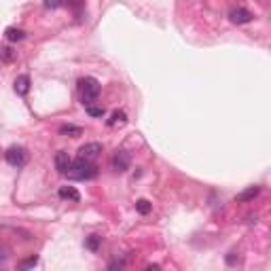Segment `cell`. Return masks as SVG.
<instances>
[{"mask_svg": "<svg viewBox=\"0 0 271 271\" xmlns=\"http://www.w3.org/2000/svg\"><path fill=\"white\" fill-rule=\"evenodd\" d=\"M66 176L70 180H93L98 176V167L93 165V161H87V159H77V161H70V167H68Z\"/></svg>", "mask_w": 271, "mask_h": 271, "instance_id": "cell-1", "label": "cell"}, {"mask_svg": "<svg viewBox=\"0 0 271 271\" xmlns=\"http://www.w3.org/2000/svg\"><path fill=\"white\" fill-rule=\"evenodd\" d=\"M100 81L93 79V77H83L79 81V93H81V102H83L85 106L93 104V102L98 100L100 96Z\"/></svg>", "mask_w": 271, "mask_h": 271, "instance_id": "cell-2", "label": "cell"}, {"mask_svg": "<svg viewBox=\"0 0 271 271\" xmlns=\"http://www.w3.org/2000/svg\"><path fill=\"white\" fill-rule=\"evenodd\" d=\"M4 159H6V163L13 167H24L28 163V151L22 146H11V148H6Z\"/></svg>", "mask_w": 271, "mask_h": 271, "instance_id": "cell-3", "label": "cell"}, {"mask_svg": "<svg viewBox=\"0 0 271 271\" xmlns=\"http://www.w3.org/2000/svg\"><path fill=\"white\" fill-rule=\"evenodd\" d=\"M102 155V144L100 142H87L79 148V157L81 159H87V161H96Z\"/></svg>", "mask_w": 271, "mask_h": 271, "instance_id": "cell-4", "label": "cell"}, {"mask_svg": "<svg viewBox=\"0 0 271 271\" xmlns=\"http://www.w3.org/2000/svg\"><path fill=\"white\" fill-rule=\"evenodd\" d=\"M112 169L114 172H127L130 169V163H132V159H130V155H127V151H117L112 155Z\"/></svg>", "mask_w": 271, "mask_h": 271, "instance_id": "cell-5", "label": "cell"}, {"mask_svg": "<svg viewBox=\"0 0 271 271\" xmlns=\"http://www.w3.org/2000/svg\"><path fill=\"white\" fill-rule=\"evenodd\" d=\"M229 19H231L233 24L242 26V24H250L254 19V15L250 13L248 9H244V6H237V9H231L229 11Z\"/></svg>", "mask_w": 271, "mask_h": 271, "instance_id": "cell-6", "label": "cell"}, {"mask_svg": "<svg viewBox=\"0 0 271 271\" xmlns=\"http://www.w3.org/2000/svg\"><path fill=\"white\" fill-rule=\"evenodd\" d=\"M13 87H15V93L17 96H28L30 91V77L28 74H19V77L15 79V83H13Z\"/></svg>", "mask_w": 271, "mask_h": 271, "instance_id": "cell-7", "label": "cell"}, {"mask_svg": "<svg viewBox=\"0 0 271 271\" xmlns=\"http://www.w3.org/2000/svg\"><path fill=\"white\" fill-rule=\"evenodd\" d=\"M70 155H68L66 151H59L57 155H55V169H57V174H62V176H66V172H68V167H70Z\"/></svg>", "mask_w": 271, "mask_h": 271, "instance_id": "cell-8", "label": "cell"}, {"mask_svg": "<svg viewBox=\"0 0 271 271\" xmlns=\"http://www.w3.org/2000/svg\"><path fill=\"white\" fill-rule=\"evenodd\" d=\"M259 193H261V187H259V185H252V187H248L246 191H242L240 195H237L235 201H240V203L254 201V197H259Z\"/></svg>", "mask_w": 271, "mask_h": 271, "instance_id": "cell-9", "label": "cell"}, {"mask_svg": "<svg viewBox=\"0 0 271 271\" xmlns=\"http://www.w3.org/2000/svg\"><path fill=\"white\" fill-rule=\"evenodd\" d=\"M57 195H59L62 199H66V201H72V203H79V201H81V193H79L74 187H62V189L57 191Z\"/></svg>", "mask_w": 271, "mask_h": 271, "instance_id": "cell-10", "label": "cell"}, {"mask_svg": "<svg viewBox=\"0 0 271 271\" xmlns=\"http://www.w3.org/2000/svg\"><path fill=\"white\" fill-rule=\"evenodd\" d=\"M4 36H6L9 43H17V40H24L26 38V32L22 28H6Z\"/></svg>", "mask_w": 271, "mask_h": 271, "instance_id": "cell-11", "label": "cell"}, {"mask_svg": "<svg viewBox=\"0 0 271 271\" xmlns=\"http://www.w3.org/2000/svg\"><path fill=\"white\" fill-rule=\"evenodd\" d=\"M127 123V114L123 110L112 112V117L108 119V127H117V125H125Z\"/></svg>", "mask_w": 271, "mask_h": 271, "instance_id": "cell-12", "label": "cell"}, {"mask_svg": "<svg viewBox=\"0 0 271 271\" xmlns=\"http://www.w3.org/2000/svg\"><path fill=\"white\" fill-rule=\"evenodd\" d=\"M100 244H102V237H100V235H89V237H85V248L91 250V252H98V250H100Z\"/></svg>", "mask_w": 271, "mask_h": 271, "instance_id": "cell-13", "label": "cell"}, {"mask_svg": "<svg viewBox=\"0 0 271 271\" xmlns=\"http://www.w3.org/2000/svg\"><path fill=\"white\" fill-rule=\"evenodd\" d=\"M59 134H62V136H72V138H77V136L83 134V127H79V125H62V127H59Z\"/></svg>", "mask_w": 271, "mask_h": 271, "instance_id": "cell-14", "label": "cell"}, {"mask_svg": "<svg viewBox=\"0 0 271 271\" xmlns=\"http://www.w3.org/2000/svg\"><path fill=\"white\" fill-rule=\"evenodd\" d=\"M85 110H87V114H89V117H98V119H102L106 114L104 106H93V104H89V106H85Z\"/></svg>", "mask_w": 271, "mask_h": 271, "instance_id": "cell-15", "label": "cell"}, {"mask_svg": "<svg viewBox=\"0 0 271 271\" xmlns=\"http://www.w3.org/2000/svg\"><path fill=\"white\" fill-rule=\"evenodd\" d=\"M136 210H138L140 214H148L153 210V206H151V201H148V199H138V201H136Z\"/></svg>", "mask_w": 271, "mask_h": 271, "instance_id": "cell-16", "label": "cell"}, {"mask_svg": "<svg viewBox=\"0 0 271 271\" xmlns=\"http://www.w3.org/2000/svg\"><path fill=\"white\" fill-rule=\"evenodd\" d=\"M34 265H38V259H36V256H30V259L22 261V267H24V269H30V267H34Z\"/></svg>", "mask_w": 271, "mask_h": 271, "instance_id": "cell-17", "label": "cell"}, {"mask_svg": "<svg viewBox=\"0 0 271 271\" xmlns=\"http://www.w3.org/2000/svg\"><path fill=\"white\" fill-rule=\"evenodd\" d=\"M64 4V0H45V6L47 9H59Z\"/></svg>", "mask_w": 271, "mask_h": 271, "instance_id": "cell-18", "label": "cell"}, {"mask_svg": "<svg viewBox=\"0 0 271 271\" xmlns=\"http://www.w3.org/2000/svg\"><path fill=\"white\" fill-rule=\"evenodd\" d=\"M123 267H125V261H112L108 265V269H123Z\"/></svg>", "mask_w": 271, "mask_h": 271, "instance_id": "cell-19", "label": "cell"}, {"mask_svg": "<svg viewBox=\"0 0 271 271\" xmlns=\"http://www.w3.org/2000/svg\"><path fill=\"white\" fill-rule=\"evenodd\" d=\"M2 57H4V62H9V59H13V51L6 47V49H2Z\"/></svg>", "mask_w": 271, "mask_h": 271, "instance_id": "cell-20", "label": "cell"}, {"mask_svg": "<svg viewBox=\"0 0 271 271\" xmlns=\"http://www.w3.org/2000/svg\"><path fill=\"white\" fill-rule=\"evenodd\" d=\"M0 259H2V256H0Z\"/></svg>", "mask_w": 271, "mask_h": 271, "instance_id": "cell-21", "label": "cell"}]
</instances>
